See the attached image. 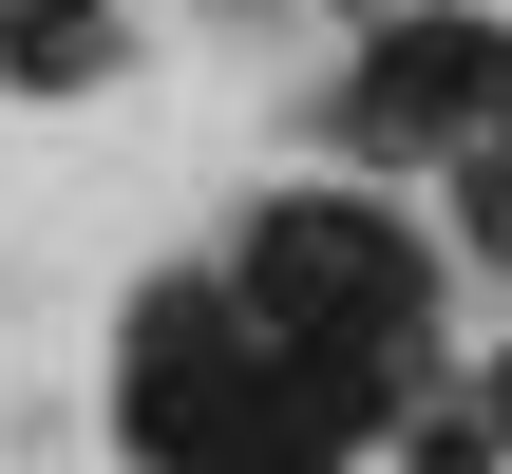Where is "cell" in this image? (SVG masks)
<instances>
[{
    "mask_svg": "<svg viewBox=\"0 0 512 474\" xmlns=\"http://www.w3.org/2000/svg\"><path fill=\"white\" fill-rule=\"evenodd\" d=\"M228 323H247V342H361V361H418V323H437V247L380 228L361 190H285V209L228 247Z\"/></svg>",
    "mask_w": 512,
    "mask_h": 474,
    "instance_id": "cell-1",
    "label": "cell"
},
{
    "mask_svg": "<svg viewBox=\"0 0 512 474\" xmlns=\"http://www.w3.org/2000/svg\"><path fill=\"white\" fill-rule=\"evenodd\" d=\"M494 76H512L494 19H399V38L361 57V114H380V133H437V114H494Z\"/></svg>",
    "mask_w": 512,
    "mask_h": 474,
    "instance_id": "cell-2",
    "label": "cell"
},
{
    "mask_svg": "<svg viewBox=\"0 0 512 474\" xmlns=\"http://www.w3.org/2000/svg\"><path fill=\"white\" fill-rule=\"evenodd\" d=\"M114 57V0H0V95H57Z\"/></svg>",
    "mask_w": 512,
    "mask_h": 474,
    "instance_id": "cell-3",
    "label": "cell"
},
{
    "mask_svg": "<svg viewBox=\"0 0 512 474\" xmlns=\"http://www.w3.org/2000/svg\"><path fill=\"white\" fill-rule=\"evenodd\" d=\"M418 474H494V418H418Z\"/></svg>",
    "mask_w": 512,
    "mask_h": 474,
    "instance_id": "cell-4",
    "label": "cell"
},
{
    "mask_svg": "<svg viewBox=\"0 0 512 474\" xmlns=\"http://www.w3.org/2000/svg\"><path fill=\"white\" fill-rule=\"evenodd\" d=\"M456 228H475V247H512V152H475V190H456Z\"/></svg>",
    "mask_w": 512,
    "mask_h": 474,
    "instance_id": "cell-5",
    "label": "cell"
}]
</instances>
